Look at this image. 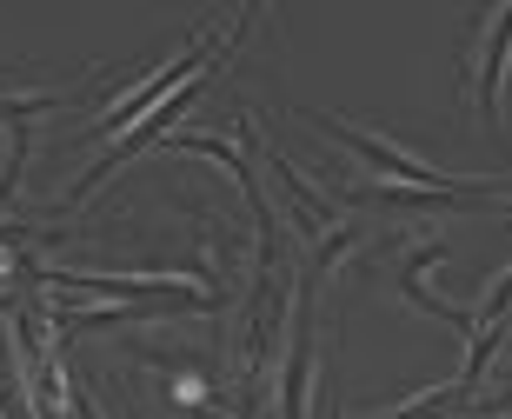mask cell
<instances>
[{"instance_id":"7a4b0ae2","label":"cell","mask_w":512,"mask_h":419,"mask_svg":"<svg viewBox=\"0 0 512 419\" xmlns=\"http://www.w3.org/2000/svg\"><path fill=\"white\" fill-rule=\"evenodd\" d=\"M506 54H512V7L499 14V27H493V54H486V67H479V80H473V94H479V107L499 120V80H506Z\"/></svg>"},{"instance_id":"3957f363","label":"cell","mask_w":512,"mask_h":419,"mask_svg":"<svg viewBox=\"0 0 512 419\" xmlns=\"http://www.w3.org/2000/svg\"><path fill=\"white\" fill-rule=\"evenodd\" d=\"M80 419H100V413H94V406H87V400H80Z\"/></svg>"},{"instance_id":"6da1fadb","label":"cell","mask_w":512,"mask_h":419,"mask_svg":"<svg viewBox=\"0 0 512 419\" xmlns=\"http://www.w3.org/2000/svg\"><path fill=\"white\" fill-rule=\"evenodd\" d=\"M313 120V127H320V134H333V140H346V147L360 153L366 167H380L386 180H406V187L413 193H433V187H453V180H439L433 167H419L413 153H399L393 140H380V134H366V127H353V120H333V114H306Z\"/></svg>"}]
</instances>
